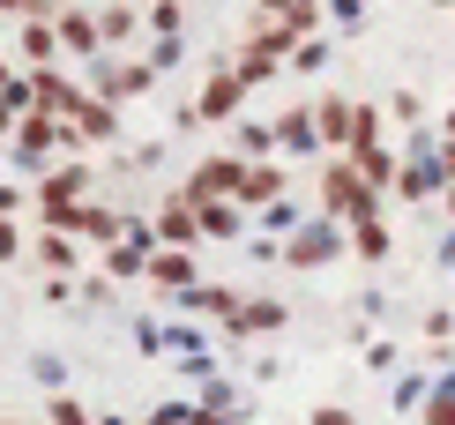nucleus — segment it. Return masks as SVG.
<instances>
[{
	"label": "nucleus",
	"mask_w": 455,
	"mask_h": 425,
	"mask_svg": "<svg viewBox=\"0 0 455 425\" xmlns=\"http://www.w3.org/2000/svg\"><path fill=\"white\" fill-rule=\"evenodd\" d=\"M307 425H351V411H344V403H321V411H314Z\"/></svg>",
	"instance_id": "37"
},
{
	"label": "nucleus",
	"mask_w": 455,
	"mask_h": 425,
	"mask_svg": "<svg viewBox=\"0 0 455 425\" xmlns=\"http://www.w3.org/2000/svg\"><path fill=\"white\" fill-rule=\"evenodd\" d=\"M202 209V239H239L246 231V209L239 202H195Z\"/></svg>",
	"instance_id": "20"
},
{
	"label": "nucleus",
	"mask_w": 455,
	"mask_h": 425,
	"mask_svg": "<svg viewBox=\"0 0 455 425\" xmlns=\"http://www.w3.org/2000/svg\"><path fill=\"white\" fill-rule=\"evenodd\" d=\"M149 224H157V246H195V239H202V209L187 202V195H180V202H164Z\"/></svg>",
	"instance_id": "11"
},
{
	"label": "nucleus",
	"mask_w": 455,
	"mask_h": 425,
	"mask_svg": "<svg viewBox=\"0 0 455 425\" xmlns=\"http://www.w3.org/2000/svg\"><path fill=\"white\" fill-rule=\"evenodd\" d=\"M75 149L83 142H112V127H120V105H105V98H83V112H75Z\"/></svg>",
	"instance_id": "15"
},
{
	"label": "nucleus",
	"mask_w": 455,
	"mask_h": 425,
	"mask_svg": "<svg viewBox=\"0 0 455 425\" xmlns=\"http://www.w3.org/2000/svg\"><path fill=\"white\" fill-rule=\"evenodd\" d=\"M351 98H314V127H321V149H344L351 142Z\"/></svg>",
	"instance_id": "16"
},
{
	"label": "nucleus",
	"mask_w": 455,
	"mask_h": 425,
	"mask_svg": "<svg viewBox=\"0 0 455 425\" xmlns=\"http://www.w3.org/2000/svg\"><path fill=\"white\" fill-rule=\"evenodd\" d=\"M75 202H90V157H60L37 180V209H75Z\"/></svg>",
	"instance_id": "6"
},
{
	"label": "nucleus",
	"mask_w": 455,
	"mask_h": 425,
	"mask_svg": "<svg viewBox=\"0 0 455 425\" xmlns=\"http://www.w3.org/2000/svg\"><path fill=\"white\" fill-rule=\"evenodd\" d=\"M433 8H455V0H433Z\"/></svg>",
	"instance_id": "47"
},
{
	"label": "nucleus",
	"mask_w": 455,
	"mask_h": 425,
	"mask_svg": "<svg viewBox=\"0 0 455 425\" xmlns=\"http://www.w3.org/2000/svg\"><path fill=\"white\" fill-rule=\"evenodd\" d=\"M52 52H60V30H52V23H23V60L30 68H52Z\"/></svg>",
	"instance_id": "23"
},
{
	"label": "nucleus",
	"mask_w": 455,
	"mask_h": 425,
	"mask_svg": "<svg viewBox=\"0 0 455 425\" xmlns=\"http://www.w3.org/2000/svg\"><path fill=\"white\" fill-rule=\"evenodd\" d=\"M232 75H239V83H246V90H254V83H261V75H276V52H261V45H254V37H246V52H239V60H232Z\"/></svg>",
	"instance_id": "26"
},
{
	"label": "nucleus",
	"mask_w": 455,
	"mask_h": 425,
	"mask_svg": "<svg viewBox=\"0 0 455 425\" xmlns=\"http://www.w3.org/2000/svg\"><path fill=\"white\" fill-rule=\"evenodd\" d=\"M45 418H52V425H98V418H90L75 396H45Z\"/></svg>",
	"instance_id": "30"
},
{
	"label": "nucleus",
	"mask_w": 455,
	"mask_h": 425,
	"mask_svg": "<svg viewBox=\"0 0 455 425\" xmlns=\"http://www.w3.org/2000/svg\"><path fill=\"white\" fill-rule=\"evenodd\" d=\"M105 277H112V284H127V277H149V246H142V239H120V246H105Z\"/></svg>",
	"instance_id": "19"
},
{
	"label": "nucleus",
	"mask_w": 455,
	"mask_h": 425,
	"mask_svg": "<svg viewBox=\"0 0 455 425\" xmlns=\"http://www.w3.org/2000/svg\"><path fill=\"white\" fill-rule=\"evenodd\" d=\"M261 224H269V231H299V224H307V217H299L291 202H269V209H261Z\"/></svg>",
	"instance_id": "33"
},
{
	"label": "nucleus",
	"mask_w": 455,
	"mask_h": 425,
	"mask_svg": "<svg viewBox=\"0 0 455 425\" xmlns=\"http://www.w3.org/2000/svg\"><path fill=\"white\" fill-rule=\"evenodd\" d=\"M239 180H246V157H202L187 180V202H239Z\"/></svg>",
	"instance_id": "5"
},
{
	"label": "nucleus",
	"mask_w": 455,
	"mask_h": 425,
	"mask_svg": "<svg viewBox=\"0 0 455 425\" xmlns=\"http://www.w3.org/2000/svg\"><path fill=\"white\" fill-rule=\"evenodd\" d=\"M358 149H381V112H373V105L351 112V142H344V157H358Z\"/></svg>",
	"instance_id": "24"
},
{
	"label": "nucleus",
	"mask_w": 455,
	"mask_h": 425,
	"mask_svg": "<svg viewBox=\"0 0 455 425\" xmlns=\"http://www.w3.org/2000/svg\"><path fill=\"white\" fill-rule=\"evenodd\" d=\"M232 142H239V157H276V127H261V120H239V134H232Z\"/></svg>",
	"instance_id": "25"
},
{
	"label": "nucleus",
	"mask_w": 455,
	"mask_h": 425,
	"mask_svg": "<svg viewBox=\"0 0 455 425\" xmlns=\"http://www.w3.org/2000/svg\"><path fill=\"white\" fill-rule=\"evenodd\" d=\"M276 149H299V157H314V149H321L314 105H299V112H283V120H276Z\"/></svg>",
	"instance_id": "18"
},
{
	"label": "nucleus",
	"mask_w": 455,
	"mask_h": 425,
	"mask_svg": "<svg viewBox=\"0 0 455 425\" xmlns=\"http://www.w3.org/2000/svg\"><path fill=\"white\" fill-rule=\"evenodd\" d=\"M441 142H455V105H448V112H441Z\"/></svg>",
	"instance_id": "42"
},
{
	"label": "nucleus",
	"mask_w": 455,
	"mask_h": 425,
	"mask_svg": "<svg viewBox=\"0 0 455 425\" xmlns=\"http://www.w3.org/2000/svg\"><path fill=\"white\" fill-rule=\"evenodd\" d=\"M321 217H336V224L381 217V187H373L351 157H329V164H321Z\"/></svg>",
	"instance_id": "1"
},
{
	"label": "nucleus",
	"mask_w": 455,
	"mask_h": 425,
	"mask_svg": "<svg viewBox=\"0 0 455 425\" xmlns=\"http://www.w3.org/2000/svg\"><path fill=\"white\" fill-rule=\"evenodd\" d=\"M291 8H321V0H254V15H291Z\"/></svg>",
	"instance_id": "36"
},
{
	"label": "nucleus",
	"mask_w": 455,
	"mask_h": 425,
	"mask_svg": "<svg viewBox=\"0 0 455 425\" xmlns=\"http://www.w3.org/2000/svg\"><path fill=\"white\" fill-rule=\"evenodd\" d=\"M388 112H395V120H411V127H419V120H426V98H419V90H395V98H388Z\"/></svg>",
	"instance_id": "32"
},
{
	"label": "nucleus",
	"mask_w": 455,
	"mask_h": 425,
	"mask_svg": "<svg viewBox=\"0 0 455 425\" xmlns=\"http://www.w3.org/2000/svg\"><path fill=\"white\" fill-rule=\"evenodd\" d=\"M98 425H127V418H98Z\"/></svg>",
	"instance_id": "46"
},
{
	"label": "nucleus",
	"mask_w": 455,
	"mask_h": 425,
	"mask_svg": "<svg viewBox=\"0 0 455 425\" xmlns=\"http://www.w3.org/2000/svg\"><path fill=\"white\" fill-rule=\"evenodd\" d=\"M351 254H358V261H388V224H381V217L351 224Z\"/></svg>",
	"instance_id": "22"
},
{
	"label": "nucleus",
	"mask_w": 455,
	"mask_h": 425,
	"mask_svg": "<svg viewBox=\"0 0 455 425\" xmlns=\"http://www.w3.org/2000/svg\"><path fill=\"white\" fill-rule=\"evenodd\" d=\"M321 15H336V23H358V0H321Z\"/></svg>",
	"instance_id": "38"
},
{
	"label": "nucleus",
	"mask_w": 455,
	"mask_h": 425,
	"mask_svg": "<svg viewBox=\"0 0 455 425\" xmlns=\"http://www.w3.org/2000/svg\"><path fill=\"white\" fill-rule=\"evenodd\" d=\"M149 284L187 292V284H195V246H157V254H149Z\"/></svg>",
	"instance_id": "14"
},
{
	"label": "nucleus",
	"mask_w": 455,
	"mask_h": 425,
	"mask_svg": "<svg viewBox=\"0 0 455 425\" xmlns=\"http://www.w3.org/2000/svg\"><path fill=\"white\" fill-rule=\"evenodd\" d=\"M321 60H329V37H307V45H299V52H291V68H307V75H314Z\"/></svg>",
	"instance_id": "34"
},
{
	"label": "nucleus",
	"mask_w": 455,
	"mask_h": 425,
	"mask_svg": "<svg viewBox=\"0 0 455 425\" xmlns=\"http://www.w3.org/2000/svg\"><path fill=\"white\" fill-rule=\"evenodd\" d=\"M149 30H157V37H180V30H187V8H180V0H157V8H149Z\"/></svg>",
	"instance_id": "29"
},
{
	"label": "nucleus",
	"mask_w": 455,
	"mask_h": 425,
	"mask_svg": "<svg viewBox=\"0 0 455 425\" xmlns=\"http://www.w3.org/2000/svg\"><path fill=\"white\" fill-rule=\"evenodd\" d=\"M426 343L441 358H455V314H448V306H433V314H426Z\"/></svg>",
	"instance_id": "27"
},
{
	"label": "nucleus",
	"mask_w": 455,
	"mask_h": 425,
	"mask_svg": "<svg viewBox=\"0 0 455 425\" xmlns=\"http://www.w3.org/2000/svg\"><path fill=\"white\" fill-rule=\"evenodd\" d=\"M269 202H283V164H246V180H239V209H269Z\"/></svg>",
	"instance_id": "13"
},
{
	"label": "nucleus",
	"mask_w": 455,
	"mask_h": 425,
	"mask_svg": "<svg viewBox=\"0 0 455 425\" xmlns=\"http://www.w3.org/2000/svg\"><path fill=\"white\" fill-rule=\"evenodd\" d=\"M426 425H455V396H426Z\"/></svg>",
	"instance_id": "35"
},
{
	"label": "nucleus",
	"mask_w": 455,
	"mask_h": 425,
	"mask_svg": "<svg viewBox=\"0 0 455 425\" xmlns=\"http://www.w3.org/2000/svg\"><path fill=\"white\" fill-rule=\"evenodd\" d=\"M441 261H455V231H448V239H441Z\"/></svg>",
	"instance_id": "44"
},
{
	"label": "nucleus",
	"mask_w": 455,
	"mask_h": 425,
	"mask_svg": "<svg viewBox=\"0 0 455 425\" xmlns=\"http://www.w3.org/2000/svg\"><path fill=\"white\" fill-rule=\"evenodd\" d=\"M441 209H448V217H455V180H448V187H441Z\"/></svg>",
	"instance_id": "43"
},
{
	"label": "nucleus",
	"mask_w": 455,
	"mask_h": 425,
	"mask_svg": "<svg viewBox=\"0 0 455 425\" xmlns=\"http://www.w3.org/2000/svg\"><path fill=\"white\" fill-rule=\"evenodd\" d=\"M52 149H75V127H68V120H52V112H30V120L15 127V149H8V157L23 164V172H37Z\"/></svg>",
	"instance_id": "2"
},
{
	"label": "nucleus",
	"mask_w": 455,
	"mask_h": 425,
	"mask_svg": "<svg viewBox=\"0 0 455 425\" xmlns=\"http://www.w3.org/2000/svg\"><path fill=\"white\" fill-rule=\"evenodd\" d=\"M455 180V142H441V187Z\"/></svg>",
	"instance_id": "41"
},
{
	"label": "nucleus",
	"mask_w": 455,
	"mask_h": 425,
	"mask_svg": "<svg viewBox=\"0 0 455 425\" xmlns=\"http://www.w3.org/2000/svg\"><path fill=\"white\" fill-rule=\"evenodd\" d=\"M30 254L45 277H75L83 269V239H68V231H45V239H30Z\"/></svg>",
	"instance_id": "12"
},
{
	"label": "nucleus",
	"mask_w": 455,
	"mask_h": 425,
	"mask_svg": "<svg viewBox=\"0 0 455 425\" xmlns=\"http://www.w3.org/2000/svg\"><path fill=\"white\" fill-rule=\"evenodd\" d=\"M98 30H105V45H135V30H142V15L127 8V0H112V8H98Z\"/></svg>",
	"instance_id": "21"
},
{
	"label": "nucleus",
	"mask_w": 455,
	"mask_h": 425,
	"mask_svg": "<svg viewBox=\"0 0 455 425\" xmlns=\"http://www.w3.org/2000/svg\"><path fill=\"white\" fill-rule=\"evenodd\" d=\"M358 172H366V180L373 187H395V157H388V149H358V157H351Z\"/></svg>",
	"instance_id": "28"
},
{
	"label": "nucleus",
	"mask_w": 455,
	"mask_h": 425,
	"mask_svg": "<svg viewBox=\"0 0 455 425\" xmlns=\"http://www.w3.org/2000/svg\"><path fill=\"white\" fill-rule=\"evenodd\" d=\"M52 30H60V52H75V60H98V52H105V30H98L90 8H60Z\"/></svg>",
	"instance_id": "9"
},
{
	"label": "nucleus",
	"mask_w": 455,
	"mask_h": 425,
	"mask_svg": "<svg viewBox=\"0 0 455 425\" xmlns=\"http://www.w3.org/2000/svg\"><path fill=\"white\" fill-rule=\"evenodd\" d=\"M180 306H187V314H217V321H232V314H239V292H232V284H187Z\"/></svg>",
	"instance_id": "17"
},
{
	"label": "nucleus",
	"mask_w": 455,
	"mask_h": 425,
	"mask_svg": "<svg viewBox=\"0 0 455 425\" xmlns=\"http://www.w3.org/2000/svg\"><path fill=\"white\" fill-rule=\"evenodd\" d=\"M90 98H105V105H127V98H149V90H157V68L149 60H112V68H98L90 75Z\"/></svg>",
	"instance_id": "3"
},
{
	"label": "nucleus",
	"mask_w": 455,
	"mask_h": 425,
	"mask_svg": "<svg viewBox=\"0 0 455 425\" xmlns=\"http://www.w3.org/2000/svg\"><path fill=\"white\" fill-rule=\"evenodd\" d=\"M8 209H23V187H8V180H0V217H8Z\"/></svg>",
	"instance_id": "39"
},
{
	"label": "nucleus",
	"mask_w": 455,
	"mask_h": 425,
	"mask_svg": "<svg viewBox=\"0 0 455 425\" xmlns=\"http://www.w3.org/2000/svg\"><path fill=\"white\" fill-rule=\"evenodd\" d=\"M30 105L52 112V120H75V112H83V83L60 75V68H30Z\"/></svg>",
	"instance_id": "7"
},
{
	"label": "nucleus",
	"mask_w": 455,
	"mask_h": 425,
	"mask_svg": "<svg viewBox=\"0 0 455 425\" xmlns=\"http://www.w3.org/2000/svg\"><path fill=\"white\" fill-rule=\"evenodd\" d=\"M142 425H187V418H180V403H164V411H157V418H142Z\"/></svg>",
	"instance_id": "40"
},
{
	"label": "nucleus",
	"mask_w": 455,
	"mask_h": 425,
	"mask_svg": "<svg viewBox=\"0 0 455 425\" xmlns=\"http://www.w3.org/2000/svg\"><path fill=\"white\" fill-rule=\"evenodd\" d=\"M8 83H15V68H8V60H0V90H8Z\"/></svg>",
	"instance_id": "45"
},
{
	"label": "nucleus",
	"mask_w": 455,
	"mask_h": 425,
	"mask_svg": "<svg viewBox=\"0 0 455 425\" xmlns=\"http://www.w3.org/2000/svg\"><path fill=\"white\" fill-rule=\"evenodd\" d=\"M239 105H246V83H239L232 68H217L210 83H202V98L187 105L180 120H195V127H202V120H239Z\"/></svg>",
	"instance_id": "4"
},
{
	"label": "nucleus",
	"mask_w": 455,
	"mask_h": 425,
	"mask_svg": "<svg viewBox=\"0 0 455 425\" xmlns=\"http://www.w3.org/2000/svg\"><path fill=\"white\" fill-rule=\"evenodd\" d=\"M283 321H291V314H283V299H239V314L224 321V336H276Z\"/></svg>",
	"instance_id": "10"
},
{
	"label": "nucleus",
	"mask_w": 455,
	"mask_h": 425,
	"mask_svg": "<svg viewBox=\"0 0 455 425\" xmlns=\"http://www.w3.org/2000/svg\"><path fill=\"white\" fill-rule=\"evenodd\" d=\"M30 254V239L15 231V217H0V261H23Z\"/></svg>",
	"instance_id": "31"
},
{
	"label": "nucleus",
	"mask_w": 455,
	"mask_h": 425,
	"mask_svg": "<svg viewBox=\"0 0 455 425\" xmlns=\"http://www.w3.org/2000/svg\"><path fill=\"white\" fill-rule=\"evenodd\" d=\"M336 246H344V231H336V217H307L291 231V246H283V261L291 269H314V261H329Z\"/></svg>",
	"instance_id": "8"
}]
</instances>
